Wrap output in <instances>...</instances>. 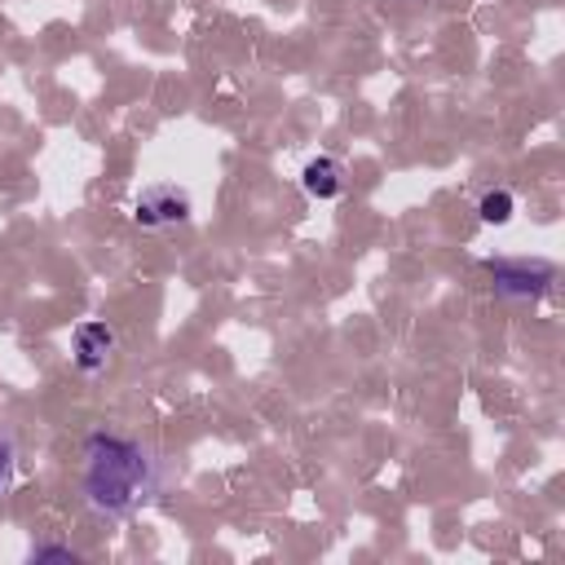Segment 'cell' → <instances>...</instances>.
Instances as JSON below:
<instances>
[{
    "label": "cell",
    "instance_id": "4",
    "mask_svg": "<svg viewBox=\"0 0 565 565\" xmlns=\"http://www.w3.org/2000/svg\"><path fill=\"white\" fill-rule=\"evenodd\" d=\"M115 349H119V335H115L106 322H97V318H88V322H79V327L71 331L75 366H79V371H88V375L106 371V362H110V353H115Z\"/></svg>",
    "mask_w": 565,
    "mask_h": 565
},
{
    "label": "cell",
    "instance_id": "1",
    "mask_svg": "<svg viewBox=\"0 0 565 565\" xmlns=\"http://www.w3.org/2000/svg\"><path fill=\"white\" fill-rule=\"evenodd\" d=\"M154 459L141 441L124 433H88L84 441V499L93 512L128 516L141 499L154 494Z\"/></svg>",
    "mask_w": 565,
    "mask_h": 565
},
{
    "label": "cell",
    "instance_id": "6",
    "mask_svg": "<svg viewBox=\"0 0 565 565\" xmlns=\"http://www.w3.org/2000/svg\"><path fill=\"white\" fill-rule=\"evenodd\" d=\"M477 212H481V221H486V225H503V221H512L516 199H512L508 190H490V194H481Z\"/></svg>",
    "mask_w": 565,
    "mask_h": 565
},
{
    "label": "cell",
    "instance_id": "5",
    "mask_svg": "<svg viewBox=\"0 0 565 565\" xmlns=\"http://www.w3.org/2000/svg\"><path fill=\"white\" fill-rule=\"evenodd\" d=\"M300 185H305V194L318 199V203L340 199V194H344V168H340L335 159L318 154V159H309V163L300 168Z\"/></svg>",
    "mask_w": 565,
    "mask_h": 565
},
{
    "label": "cell",
    "instance_id": "3",
    "mask_svg": "<svg viewBox=\"0 0 565 565\" xmlns=\"http://www.w3.org/2000/svg\"><path fill=\"white\" fill-rule=\"evenodd\" d=\"M190 212H194L190 194H185L181 185H172V181H154V185H146V190L137 194V203H132V221H137L141 230L181 225V221H190Z\"/></svg>",
    "mask_w": 565,
    "mask_h": 565
},
{
    "label": "cell",
    "instance_id": "8",
    "mask_svg": "<svg viewBox=\"0 0 565 565\" xmlns=\"http://www.w3.org/2000/svg\"><path fill=\"white\" fill-rule=\"evenodd\" d=\"M35 561H79V552L62 547V543H44V547H35Z\"/></svg>",
    "mask_w": 565,
    "mask_h": 565
},
{
    "label": "cell",
    "instance_id": "7",
    "mask_svg": "<svg viewBox=\"0 0 565 565\" xmlns=\"http://www.w3.org/2000/svg\"><path fill=\"white\" fill-rule=\"evenodd\" d=\"M13 468H18V459H13V446L0 437V494H9V486H13Z\"/></svg>",
    "mask_w": 565,
    "mask_h": 565
},
{
    "label": "cell",
    "instance_id": "2",
    "mask_svg": "<svg viewBox=\"0 0 565 565\" xmlns=\"http://www.w3.org/2000/svg\"><path fill=\"white\" fill-rule=\"evenodd\" d=\"M486 269L494 278V291L508 300H539L556 278L547 260H530V256H494L486 260Z\"/></svg>",
    "mask_w": 565,
    "mask_h": 565
}]
</instances>
